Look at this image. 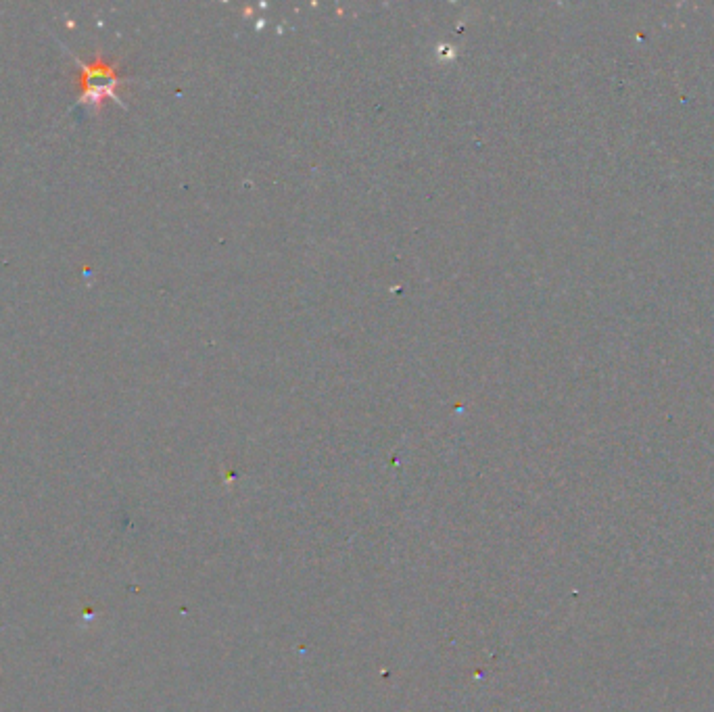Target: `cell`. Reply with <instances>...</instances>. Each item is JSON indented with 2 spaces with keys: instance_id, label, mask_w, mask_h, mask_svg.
<instances>
[{
  "instance_id": "obj_1",
  "label": "cell",
  "mask_w": 714,
  "mask_h": 712,
  "mask_svg": "<svg viewBox=\"0 0 714 712\" xmlns=\"http://www.w3.org/2000/svg\"><path fill=\"white\" fill-rule=\"evenodd\" d=\"M84 71V92H82V103H88V99H92L90 103H99V99H103L105 94H111L113 97V86H117V78L113 76V69L109 65H103L101 61H97L94 65H82Z\"/></svg>"
}]
</instances>
